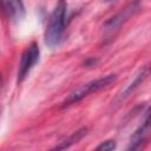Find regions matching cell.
I'll list each match as a JSON object with an SVG mask.
<instances>
[{
	"label": "cell",
	"mask_w": 151,
	"mask_h": 151,
	"mask_svg": "<svg viewBox=\"0 0 151 151\" xmlns=\"http://www.w3.org/2000/svg\"><path fill=\"white\" fill-rule=\"evenodd\" d=\"M66 13H67L66 1L59 0L48 18V22L45 29V42L51 48L59 46L60 42L63 41L65 26H66Z\"/></svg>",
	"instance_id": "1"
},
{
	"label": "cell",
	"mask_w": 151,
	"mask_h": 151,
	"mask_svg": "<svg viewBox=\"0 0 151 151\" xmlns=\"http://www.w3.org/2000/svg\"><path fill=\"white\" fill-rule=\"evenodd\" d=\"M116 79H117V76L116 74H107L105 77L98 78L96 80H91V81H88L86 84H83L81 86H79L78 88H76L74 91H72L65 98V100L63 101V105L66 106V105H71V104L78 103L79 100L84 99L85 97H87V96H90L92 93L99 92L103 88L109 87L112 83L116 81Z\"/></svg>",
	"instance_id": "2"
},
{
	"label": "cell",
	"mask_w": 151,
	"mask_h": 151,
	"mask_svg": "<svg viewBox=\"0 0 151 151\" xmlns=\"http://www.w3.org/2000/svg\"><path fill=\"white\" fill-rule=\"evenodd\" d=\"M40 55V50L37 42H32L28 45V47L24 51L20 63H19V68H18V83L24 81V79L28 76L31 70L34 67V65L38 63Z\"/></svg>",
	"instance_id": "3"
},
{
	"label": "cell",
	"mask_w": 151,
	"mask_h": 151,
	"mask_svg": "<svg viewBox=\"0 0 151 151\" xmlns=\"http://www.w3.org/2000/svg\"><path fill=\"white\" fill-rule=\"evenodd\" d=\"M1 7L4 14L13 21H20L25 17L22 0H1Z\"/></svg>",
	"instance_id": "4"
},
{
	"label": "cell",
	"mask_w": 151,
	"mask_h": 151,
	"mask_svg": "<svg viewBox=\"0 0 151 151\" xmlns=\"http://www.w3.org/2000/svg\"><path fill=\"white\" fill-rule=\"evenodd\" d=\"M151 73V66L150 65H147V66H145V67H143L137 74H136V77H134V79H133V81L122 92V94L118 97V100H124L126 97H129L139 85H142V83L149 77V74Z\"/></svg>",
	"instance_id": "5"
},
{
	"label": "cell",
	"mask_w": 151,
	"mask_h": 151,
	"mask_svg": "<svg viewBox=\"0 0 151 151\" xmlns=\"http://www.w3.org/2000/svg\"><path fill=\"white\" fill-rule=\"evenodd\" d=\"M136 11V5L134 4H131L130 6H127L126 8H124L120 13H118L116 17H113L111 20H109L105 26L109 28V29H113L114 27H118L122 25L123 21H125L129 17H131V14H133V12Z\"/></svg>",
	"instance_id": "6"
},
{
	"label": "cell",
	"mask_w": 151,
	"mask_h": 151,
	"mask_svg": "<svg viewBox=\"0 0 151 151\" xmlns=\"http://www.w3.org/2000/svg\"><path fill=\"white\" fill-rule=\"evenodd\" d=\"M86 133H87V129H86V127H83V129H80V130H78V131H76V132H73L68 138H66V139L63 140L60 144H58V145L54 147V150H64V149L70 147L71 145L78 143Z\"/></svg>",
	"instance_id": "7"
},
{
	"label": "cell",
	"mask_w": 151,
	"mask_h": 151,
	"mask_svg": "<svg viewBox=\"0 0 151 151\" xmlns=\"http://www.w3.org/2000/svg\"><path fill=\"white\" fill-rule=\"evenodd\" d=\"M97 150H101V151H111L113 149H116V142L114 140H106L103 142L100 145H98L96 147Z\"/></svg>",
	"instance_id": "8"
}]
</instances>
